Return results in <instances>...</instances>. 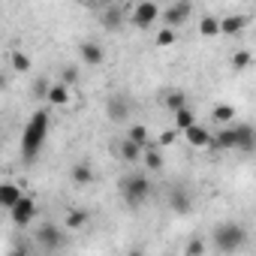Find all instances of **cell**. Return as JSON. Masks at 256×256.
<instances>
[{
	"label": "cell",
	"mask_w": 256,
	"mask_h": 256,
	"mask_svg": "<svg viewBox=\"0 0 256 256\" xmlns=\"http://www.w3.org/2000/svg\"><path fill=\"white\" fill-rule=\"evenodd\" d=\"M48 124H52V118H48L46 108L34 112L30 120L24 124V133H22V157H24V163H34L40 157V151L46 145V136H48Z\"/></svg>",
	"instance_id": "6da1fadb"
},
{
	"label": "cell",
	"mask_w": 256,
	"mask_h": 256,
	"mask_svg": "<svg viewBox=\"0 0 256 256\" xmlns=\"http://www.w3.org/2000/svg\"><path fill=\"white\" fill-rule=\"evenodd\" d=\"M244 244H247V229L238 220H223L211 232V247L220 253H238Z\"/></svg>",
	"instance_id": "7a4b0ae2"
},
{
	"label": "cell",
	"mask_w": 256,
	"mask_h": 256,
	"mask_svg": "<svg viewBox=\"0 0 256 256\" xmlns=\"http://www.w3.org/2000/svg\"><path fill=\"white\" fill-rule=\"evenodd\" d=\"M120 199L130 205V208H139L148 196H151V181H148V175H142V172H130L124 181H120Z\"/></svg>",
	"instance_id": "3957f363"
},
{
	"label": "cell",
	"mask_w": 256,
	"mask_h": 256,
	"mask_svg": "<svg viewBox=\"0 0 256 256\" xmlns=\"http://www.w3.org/2000/svg\"><path fill=\"white\" fill-rule=\"evenodd\" d=\"M106 114L114 124H126V120H130V114H133V100L126 96V94H112L106 100Z\"/></svg>",
	"instance_id": "277c9868"
},
{
	"label": "cell",
	"mask_w": 256,
	"mask_h": 256,
	"mask_svg": "<svg viewBox=\"0 0 256 256\" xmlns=\"http://www.w3.org/2000/svg\"><path fill=\"white\" fill-rule=\"evenodd\" d=\"M160 6L154 4V0H142V4H136L133 6V12H130V24H136V28H151V24H157L160 22Z\"/></svg>",
	"instance_id": "5b68a950"
},
{
	"label": "cell",
	"mask_w": 256,
	"mask_h": 256,
	"mask_svg": "<svg viewBox=\"0 0 256 256\" xmlns=\"http://www.w3.org/2000/svg\"><path fill=\"white\" fill-rule=\"evenodd\" d=\"M190 16H193V4H187V0H175L169 10H163V12H160L163 28H169V30H175L178 24H184Z\"/></svg>",
	"instance_id": "8992f818"
},
{
	"label": "cell",
	"mask_w": 256,
	"mask_h": 256,
	"mask_svg": "<svg viewBox=\"0 0 256 256\" xmlns=\"http://www.w3.org/2000/svg\"><path fill=\"white\" fill-rule=\"evenodd\" d=\"M10 214H12V223H16V226H30L34 217H36V202H34L30 196H22V199L10 208Z\"/></svg>",
	"instance_id": "52a82bcc"
},
{
	"label": "cell",
	"mask_w": 256,
	"mask_h": 256,
	"mask_svg": "<svg viewBox=\"0 0 256 256\" xmlns=\"http://www.w3.org/2000/svg\"><path fill=\"white\" fill-rule=\"evenodd\" d=\"M232 139H235V151H244V154H250L256 145V133L250 124H232Z\"/></svg>",
	"instance_id": "ba28073f"
},
{
	"label": "cell",
	"mask_w": 256,
	"mask_h": 256,
	"mask_svg": "<svg viewBox=\"0 0 256 256\" xmlns=\"http://www.w3.org/2000/svg\"><path fill=\"white\" fill-rule=\"evenodd\" d=\"M36 241H40L42 247L54 250V247L64 244V229L54 226V223H40V226H36Z\"/></svg>",
	"instance_id": "9c48e42d"
},
{
	"label": "cell",
	"mask_w": 256,
	"mask_h": 256,
	"mask_svg": "<svg viewBox=\"0 0 256 256\" xmlns=\"http://www.w3.org/2000/svg\"><path fill=\"white\" fill-rule=\"evenodd\" d=\"M169 205H172L175 214H190V211H193V193H190L187 187H175V190L169 193Z\"/></svg>",
	"instance_id": "30bf717a"
},
{
	"label": "cell",
	"mask_w": 256,
	"mask_h": 256,
	"mask_svg": "<svg viewBox=\"0 0 256 256\" xmlns=\"http://www.w3.org/2000/svg\"><path fill=\"white\" fill-rule=\"evenodd\" d=\"M184 142L193 145V148H211V133H208V126L193 124L190 130H184Z\"/></svg>",
	"instance_id": "8fae6325"
},
{
	"label": "cell",
	"mask_w": 256,
	"mask_h": 256,
	"mask_svg": "<svg viewBox=\"0 0 256 256\" xmlns=\"http://www.w3.org/2000/svg\"><path fill=\"white\" fill-rule=\"evenodd\" d=\"M78 54H82V60H84L88 66H100L102 58H106V52H102L100 42H82V46H78Z\"/></svg>",
	"instance_id": "7c38bea8"
},
{
	"label": "cell",
	"mask_w": 256,
	"mask_h": 256,
	"mask_svg": "<svg viewBox=\"0 0 256 256\" xmlns=\"http://www.w3.org/2000/svg\"><path fill=\"white\" fill-rule=\"evenodd\" d=\"M22 196H24V193H22L18 184H12V181H4V184H0V208H6V211H10Z\"/></svg>",
	"instance_id": "4fadbf2b"
},
{
	"label": "cell",
	"mask_w": 256,
	"mask_h": 256,
	"mask_svg": "<svg viewBox=\"0 0 256 256\" xmlns=\"http://www.w3.org/2000/svg\"><path fill=\"white\" fill-rule=\"evenodd\" d=\"M247 24H250V16H226V18H220V34L232 36V34H241Z\"/></svg>",
	"instance_id": "5bb4252c"
},
{
	"label": "cell",
	"mask_w": 256,
	"mask_h": 256,
	"mask_svg": "<svg viewBox=\"0 0 256 256\" xmlns=\"http://www.w3.org/2000/svg\"><path fill=\"white\" fill-rule=\"evenodd\" d=\"M118 148H120V160H124V163H130V166H136V163L142 160V154H145V151H142L136 142H130V139H124Z\"/></svg>",
	"instance_id": "9a60e30c"
},
{
	"label": "cell",
	"mask_w": 256,
	"mask_h": 256,
	"mask_svg": "<svg viewBox=\"0 0 256 256\" xmlns=\"http://www.w3.org/2000/svg\"><path fill=\"white\" fill-rule=\"evenodd\" d=\"M46 100H48L52 106H66V102H70V88H66V84H60V82H54V84H48Z\"/></svg>",
	"instance_id": "2e32d148"
},
{
	"label": "cell",
	"mask_w": 256,
	"mask_h": 256,
	"mask_svg": "<svg viewBox=\"0 0 256 256\" xmlns=\"http://www.w3.org/2000/svg\"><path fill=\"white\" fill-rule=\"evenodd\" d=\"M126 139H130V142H136L142 151H148V148H154V142L148 139V130H145V126L142 124H133L130 126V133H126Z\"/></svg>",
	"instance_id": "e0dca14e"
},
{
	"label": "cell",
	"mask_w": 256,
	"mask_h": 256,
	"mask_svg": "<svg viewBox=\"0 0 256 256\" xmlns=\"http://www.w3.org/2000/svg\"><path fill=\"white\" fill-rule=\"evenodd\" d=\"M211 120H217L220 126H229V124L235 120V106H226V102L214 106V112H211Z\"/></svg>",
	"instance_id": "ac0fdd59"
},
{
	"label": "cell",
	"mask_w": 256,
	"mask_h": 256,
	"mask_svg": "<svg viewBox=\"0 0 256 256\" xmlns=\"http://www.w3.org/2000/svg\"><path fill=\"white\" fill-rule=\"evenodd\" d=\"M193 124H199V120H196V114H193V108H190V106H187V108H181V112H175V133L190 130Z\"/></svg>",
	"instance_id": "d6986e66"
},
{
	"label": "cell",
	"mask_w": 256,
	"mask_h": 256,
	"mask_svg": "<svg viewBox=\"0 0 256 256\" xmlns=\"http://www.w3.org/2000/svg\"><path fill=\"white\" fill-rule=\"evenodd\" d=\"M163 106H169L172 114H175V112L187 108V94H184V90H169V94L163 96Z\"/></svg>",
	"instance_id": "ffe728a7"
},
{
	"label": "cell",
	"mask_w": 256,
	"mask_h": 256,
	"mask_svg": "<svg viewBox=\"0 0 256 256\" xmlns=\"http://www.w3.org/2000/svg\"><path fill=\"white\" fill-rule=\"evenodd\" d=\"M70 175H72V181H76V184H90V181H94V169H90V163H84V160H82V163H76Z\"/></svg>",
	"instance_id": "44dd1931"
},
{
	"label": "cell",
	"mask_w": 256,
	"mask_h": 256,
	"mask_svg": "<svg viewBox=\"0 0 256 256\" xmlns=\"http://www.w3.org/2000/svg\"><path fill=\"white\" fill-rule=\"evenodd\" d=\"M10 66H12L16 72H30V58H28L22 48H12V54H10Z\"/></svg>",
	"instance_id": "7402d4cb"
},
{
	"label": "cell",
	"mask_w": 256,
	"mask_h": 256,
	"mask_svg": "<svg viewBox=\"0 0 256 256\" xmlns=\"http://www.w3.org/2000/svg\"><path fill=\"white\" fill-rule=\"evenodd\" d=\"M199 34H202V36H217V34H220V18H217V16H205V18L199 22Z\"/></svg>",
	"instance_id": "603a6c76"
},
{
	"label": "cell",
	"mask_w": 256,
	"mask_h": 256,
	"mask_svg": "<svg viewBox=\"0 0 256 256\" xmlns=\"http://www.w3.org/2000/svg\"><path fill=\"white\" fill-rule=\"evenodd\" d=\"M142 160H145V166H148V169H154V172H160V169H163V154H160V148H148V151L142 154Z\"/></svg>",
	"instance_id": "cb8c5ba5"
},
{
	"label": "cell",
	"mask_w": 256,
	"mask_h": 256,
	"mask_svg": "<svg viewBox=\"0 0 256 256\" xmlns=\"http://www.w3.org/2000/svg\"><path fill=\"white\" fill-rule=\"evenodd\" d=\"M66 229H82L84 223H88V211H82V208H72L70 214H66Z\"/></svg>",
	"instance_id": "d4e9b609"
},
{
	"label": "cell",
	"mask_w": 256,
	"mask_h": 256,
	"mask_svg": "<svg viewBox=\"0 0 256 256\" xmlns=\"http://www.w3.org/2000/svg\"><path fill=\"white\" fill-rule=\"evenodd\" d=\"M205 250H208V241L199 238V235H193V238L187 241V247H184V256H202Z\"/></svg>",
	"instance_id": "484cf974"
},
{
	"label": "cell",
	"mask_w": 256,
	"mask_h": 256,
	"mask_svg": "<svg viewBox=\"0 0 256 256\" xmlns=\"http://www.w3.org/2000/svg\"><path fill=\"white\" fill-rule=\"evenodd\" d=\"M102 24H106L108 30H118V28H120V6H108V10L102 12Z\"/></svg>",
	"instance_id": "4316f807"
},
{
	"label": "cell",
	"mask_w": 256,
	"mask_h": 256,
	"mask_svg": "<svg viewBox=\"0 0 256 256\" xmlns=\"http://www.w3.org/2000/svg\"><path fill=\"white\" fill-rule=\"evenodd\" d=\"M247 66H250V52H247V48H238V52L232 54V70L241 72V70H247Z\"/></svg>",
	"instance_id": "83f0119b"
},
{
	"label": "cell",
	"mask_w": 256,
	"mask_h": 256,
	"mask_svg": "<svg viewBox=\"0 0 256 256\" xmlns=\"http://www.w3.org/2000/svg\"><path fill=\"white\" fill-rule=\"evenodd\" d=\"M160 48H169V46H175V30H169V28H160V34H157V40H154Z\"/></svg>",
	"instance_id": "f1b7e54d"
},
{
	"label": "cell",
	"mask_w": 256,
	"mask_h": 256,
	"mask_svg": "<svg viewBox=\"0 0 256 256\" xmlns=\"http://www.w3.org/2000/svg\"><path fill=\"white\" fill-rule=\"evenodd\" d=\"M76 78H78V70H76L72 64L60 70V84H66V88H70V84H76Z\"/></svg>",
	"instance_id": "f546056e"
},
{
	"label": "cell",
	"mask_w": 256,
	"mask_h": 256,
	"mask_svg": "<svg viewBox=\"0 0 256 256\" xmlns=\"http://www.w3.org/2000/svg\"><path fill=\"white\" fill-rule=\"evenodd\" d=\"M175 139H178V133H175V130H166V133L160 136V142H157V148H163V145H172Z\"/></svg>",
	"instance_id": "4dcf8cb0"
},
{
	"label": "cell",
	"mask_w": 256,
	"mask_h": 256,
	"mask_svg": "<svg viewBox=\"0 0 256 256\" xmlns=\"http://www.w3.org/2000/svg\"><path fill=\"white\" fill-rule=\"evenodd\" d=\"M46 90H48V84H46V82H36V94L46 96Z\"/></svg>",
	"instance_id": "1f68e13d"
},
{
	"label": "cell",
	"mask_w": 256,
	"mask_h": 256,
	"mask_svg": "<svg viewBox=\"0 0 256 256\" xmlns=\"http://www.w3.org/2000/svg\"><path fill=\"white\" fill-rule=\"evenodd\" d=\"M10 256H28V250H24V247H16V250H12Z\"/></svg>",
	"instance_id": "d6a6232c"
},
{
	"label": "cell",
	"mask_w": 256,
	"mask_h": 256,
	"mask_svg": "<svg viewBox=\"0 0 256 256\" xmlns=\"http://www.w3.org/2000/svg\"><path fill=\"white\" fill-rule=\"evenodd\" d=\"M130 256H145V253L142 250H130Z\"/></svg>",
	"instance_id": "836d02e7"
}]
</instances>
